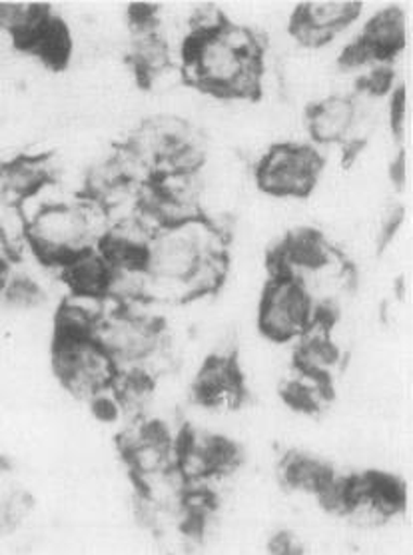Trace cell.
<instances>
[{"mask_svg":"<svg viewBox=\"0 0 413 555\" xmlns=\"http://www.w3.org/2000/svg\"><path fill=\"white\" fill-rule=\"evenodd\" d=\"M194 396L204 410L214 414H228L240 410L246 398V382L236 356H210L196 376Z\"/></svg>","mask_w":413,"mask_h":555,"instance_id":"cell-7","label":"cell"},{"mask_svg":"<svg viewBox=\"0 0 413 555\" xmlns=\"http://www.w3.org/2000/svg\"><path fill=\"white\" fill-rule=\"evenodd\" d=\"M362 14V2L320 0L306 2L294 14L289 33L306 49L326 47Z\"/></svg>","mask_w":413,"mask_h":555,"instance_id":"cell-8","label":"cell"},{"mask_svg":"<svg viewBox=\"0 0 413 555\" xmlns=\"http://www.w3.org/2000/svg\"><path fill=\"white\" fill-rule=\"evenodd\" d=\"M49 156H16L0 166V204L18 206L47 180L56 177Z\"/></svg>","mask_w":413,"mask_h":555,"instance_id":"cell-10","label":"cell"},{"mask_svg":"<svg viewBox=\"0 0 413 555\" xmlns=\"http://www.w3.org/2000/svg\"><path fill=\"white\" fill-rule=\"evenodd\" d=\"M108 228L106 208L92 196H80L75 203L38 212L26 224V242L40 262L63 266L80 254L101 248Z\"/></svg>","mask_w":413,"mask_h":555,"instance_id":"cell-1","label":"cell"},{"mask_svg":"<svg viewBox=\"0 0 413 555\" xmlns=\"http://www.w3.org/2000/svg\"><path fill=\"white\" fill-rule=\"evenodd\" d=\"M322 172V156L308 144H275L256 166V184L278 201L306 198Z\"/></svg>","mask_w":413,"mask_h":555,"instance_id":"cell-5","label":"cell"},{"mask_svg":"<svg viewBox=\"0 0 413 555\" xmlns=\"http://www.w3.org/2000/svg\"><path fill=\"white\" fill-rule=\"evenodd\" d=\"M356 102L351 94H327L313 102L306 114V128L313 142L322 146L350 144L351 132L356 127Z\"/></svg>","mask_w":413,"mask_h":555,"instance_id":"cell-9","label":"cell"},{"mask_svg":"<svg viewBox=\"0 0 413 555\" xmlns=\"http://www.w3.org/2000/svg\"><path fill=\"white\" fill-rule=\"evenodd\" d=\"M324 312L298 280L272 276L258 306V330L274 344L298 341Z\"/></svg>","mask_w":413,"mask_h":555,"instance_id":"cell-3","label":"cell"},{"mask_svg":"<svg viewBox=\"0 0 413 555\" xmlns=\"http://www.w3.org/2000/svg\"><path fill=\"white\" fill-rule=\"evenodd\" d=\"M146 304L118 306L104 315L92 338L113 356L118 370H137L151 353L163 348V328L156 318L144 312Z\"/></svg>","mask_w":413,"mask_h":555,"instance_id":"cell-4","label":"cell"},{"mask_svg":"<svg viewBox=\"0 0 413 555\" xmlns=\"http://www.w3.org/2000/svg\"><path fill=\"white\" fill-rule=\"evenodd\" d=\"M334 476L336 469L326 460L300 450L288 452L278 464V480L289 492L318 495Z\"/></svg>","mask_w":413,"mask_h":555,"instance_id":"cell-11","label":"cell"},{"mask_svg":"<svg viewBox=\"0 0 413 555\" xmlns=\"http://www.w3.org/2000/svg\"><path fill=\"white\" fill-rule=\"evenodd\" d=\"M408 504L405 483L384 472H362L348 476V512L344 518L360 528H379L398 518Z\"/></svg>","mask_w":413,"mask_h":555,"instance_id":"cell-6","label":"cell"},{"mask_svg":"<svg viewBox=\"0 0 413 555\" xmlns=\"http://www.w3.org/2000/svg\"><path fill=\"white\" fill-rule=\"evenodd\" d=\"M408 38V21L400 9H386L374 14L360 35V42L379 63H388L400 54Z\"/></svg>","mask_w":413,"mask_h":555,"instance_id":"cell-12","label":"cell"},{"mask_svg":"<svg viewBox=\"0 0 413 555\" xmlns=\"http://www.w3.org/2000/svg\"><path fill=\"white\" fill-rule=\"evenodd\" d=\"M52 370L64 390L94 405L113 396L120 374L113 356L92 336L66 334H56L52 344Z\"/></svg>","mask_w":413,"mask_h":555,"instance_id":"cell-2","label":"cell"},{"mask_svg":"<svg viewBox=\"0 0 413 555\" xmlns=\"http://www.w3.org/2000/svg\"><path fill=\"white\" fill-rule=\"evenodd\" d=\"M268 555H306V543L294 530H278L266 543Z\"/></svg>","mask_w":413,"mask_h":555,"instance_id":"cell-13","label":"cell"}]
</instances>
